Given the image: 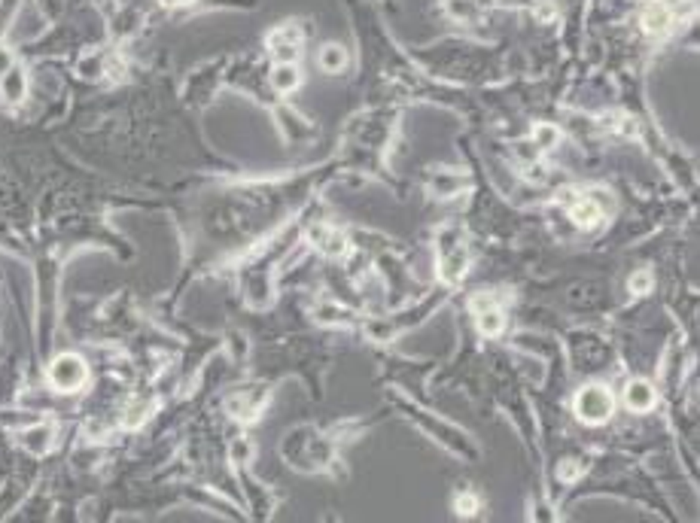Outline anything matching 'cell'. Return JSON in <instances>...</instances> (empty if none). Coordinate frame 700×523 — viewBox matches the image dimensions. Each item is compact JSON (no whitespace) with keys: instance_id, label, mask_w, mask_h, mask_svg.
<instances>
[{"instance_id":"obj_1","label":"cell","mask_w":700,"mask_h":523,"mask_svg":"<svg viewBox=\"0 0 700 523\" xmlns=\"http://www.w3.org/2000/svg\"><path fill=\"white\" fill-rule=\"evenodd\" d=\"M612 408H615V401H612V392H609L606 386H585L576 396V417L582 423H591V426L606 423L609 417H612Z\"/></svg>"},{"instance_id":"obj_2","label":"cell","mask_w":700,"mask_h":523,"mask_svg":"<svg viewBox=\"0 0 700 523\" xmlns=\"http://www.w3.org/2000/svg\"><path fill=\"white\" fill-rule=\"evenodd\" d=\"M86 381H88V368L74 353H64V356H58L49 365V383L58 392H76Z\"/></svg>"},{"instance_id":"obj_3","label":"cell","mask_w":700,"mask_h":523,"mask_svg":"<svg viewBox=\"0 0 700 523\" xmlns=\"http://www.w3.org/2000/svg\"><path fill=\"white\" fill-rule=\"evenodd\" d=\"M609 207H612V201L600 198V192H594V195L576 198L573 204H569V216H573V222L578 229H597Z\"/></svg>"},{"instance_id":"obj_4","label":"cell","mask_w":700,"mask_h":523,"mask_svg":"<svg viewBox=\"0 0 700 523\" xmlns=\"http://www.w3.org/2000/svg\"><path fill=\"white\" fill-rule=\"evenodd\" d=\"M676 15L667 3H661V0H655V3H649L646 10H642V28H646V34L651 37H664L667 31L673 28Z\"/></svg>"},{"instance_id":"obj_5","label":"cell","mask_w":700,"mask_h":523,"mask_svg":"<svg viewBox=\"0 0 700 523\" xmlns=\"http://www.w3.org/2000/svg\"><path fill=\"white\" fill-rule=\"evenodd\" d=\"M475 313H478V329H481V335H500L503 332V326H505V317H503V310L494 304V299H485V295H478L475 299Z\"/></svg>"},{"instance_id":"obj_6","label":"cell","mask_w":700,"mask_h":523,"mask_svg":"<svg viewBox=\"0 0 700 523\" xmlns=\"http://www.w3.org/2000/svg\"><path fill=\"white\" fill-rule=\"evenodd\" d=\"M466 268H469V256H466L463 247H454L450 253L441 256L439 274H441V280H448V283H460L466 277Z\"/></svg>"},{"instance_id":"obj_7","label":"cell","mask_w":700,"mask_h":523,"mask_svg":"<svg viewBox=\"0 0 700 523\" xmlns=\"http://www.w3.org/2000/svg\"><path fill=\"white\" fill-rule=\"evenodd\" d=\"M624 401L630 411H651L655 408V390L649 381H630L624 390Z\"/></svg>"},{"instance_id":"obj_8","label":"cell","mask_w":700,"mask_h":523,"mask_svg":"<svg viewBox=\"0 0 700 523\" xmlns=\"http://www.w3.org/2000/svg\"><path fill=\"white\" fill-rule=\"evenodd\" d=\"M317 64L326 70V74H341V70L348 67V52H344L338 43H329V46H323V49H320Z\"/></svg>"},{"instance_id":"obj_9","label":"cell","mask_w":700,"mask_h":523,"mask_svg":"<svg viewBox=\"0 0 700 523\" xmlns=\"http://www.w3.org/2000/svg\"><path fill=\"white\" fill-rule=\"evenodd\" d=\"M299 67L295 64H275V70H271V85L277 88V92H293L295 85H299Z\"/></svg>"},{"instance_id":"obj_10","label":"cell","mask_w":700,"mask_h":523,"mask_svg":"<svg viewBox=\"0 0 700 523\" xmlns=\"http://www.w3.org/2000/svg\"><path fill=\"white\" fill-rule=\"evenodd\" d=\"M0 88H3V94L10 101H22L25 98V76H22V70L10 67L3 76H0Z\"/></svg>"},{"instance_id":"obj_11","label":"cell","mask_w":700,"mask_h":523,"mask_svg":"<svg viewBox=\"0 0 700 523\" xmlns=\"http://www.w3.org/2000/svg\"><path fill=\"white\" fill-rule=\"evenodd\" d=\"M49 438H52V429H49V426H37V429L25 432L22 445H25L31 454H46V450H49Z\"/></svg>"},{"instance_id":"obj_12","label":"cell","mask_w":700,"mask_h":523,"mask_svg":"<svg viewBox=\"0 0 700 523\" xmlns=\"http://www.w3.org/2000/svg\"><path fill=\"white\" fill-rule=\"evenodd\" d=\"M314 240H317L320 249L329 253V256L344 253V235H338V231H332V229H317L314 231Z\"/></svg>"},{"instance_id":"obj_13","label":"cell","mask_w":700,"mask_h":523,"mask_svg":"<svg viewBox=\"0 0 700 523\" xmlns=\"http://www.w3.org/2000/svg\"><path fill=\"white\" fill-rule=\"evenodd\" d=\"M271 46H280V43H289V46H299L302 43V28L299 25H280L275 34L268 37Z\"/></svg>"},{"instance_id":"obj_14","label":"cell","mask_w":700,"mask_h":523,"mask_svg":"<svg viewBox=\"0 0 700 523\" xmlns=\"http://www.w3.org/2000/svg\"><path fill=\"white\" fill-rule=\"evenodd\" d=\"M533 140H536V147H542V149H551L554 143L560 140V131L554 125H548V122H542V125H536V131H533Z\"/></svg>"},{"instance_id":"obj_15","label":"cell","mask_w":700,"mask_h":523,"mask_svg":"<svg viewBox=\"0 0 700 523\" xmlns=\"http://www.w3.org/2000/svg\"><path fill=\"white\" fill-rule=\"evenodd\" d=\"M454 508H457V514H466V517H472V514L478 511V496L472 493V490H463V493L457 496Z\"/></svg>"},{"instance_id":"obj_16","label":"cell","mask_w":700,"mask_h":523,"mask_svg":"<svg viewBox=\"0 0 700 523\" xmlns=\"http://www.w3.org/2000/svg\"><path fill=\"white\" fill-rule=\"evenodd\" d=\"M271 58H275V64H295V58H299V46H289V43L271 46Z\"/></svg>"},{"instance_id":"obj_17","label":"cell","mask_w":700,"mask_h":523,"mask_svg":"<svg viewBox=\"0 0 700 523\" xmlns=\"http://www.w3.org/2000/svg\"><path fill=\"white\" fill-rule=\"evenodd\" d=\"M630 289H633V292H640V295H646L649 289H651V274H649V271H637V274L630 277Z\"/></svg>"},{"instance_id":"obj_18","label":"cell","mask_w":700,"mask_h":523,"mask_svg":"<svg viewBox=\"0 0 700 523\" xmlns=\"http://www.w3.org/2000/svg\"><path fill=\"white\" fill-rule=\"evenodd\" d=\"M554 15H557V10H554V3H551V0H542V3H536V19L551 22Z\"/></svg>"},{"instance_id":"obj_19","label":"cell","mask_w":700,"mask_h":523,"mask_svg":"<svg viewBox=\"0 0 700 523\" xmlns=\"http://www.w3.org/2000/svg\"><path fill=\"white\" fill-rule=\"evenodd\" d=\"M128 414H131V417H125V423H128V426H138L143 417H147V405H134Z\"/></svg>"},{"instance_id":"obj_20","label":"cell","mask_w":700,"mask_h":523,"mask_svg":"<svg viewBox=\"0 0 700 523\" xmlns=\"http://www.w3.org/2000/svg\"><path fill=\"white\" fill-rule=\"evenodd\" d=\"M450 13L454 15H472V3H466V0H450Z\"/></svg>"},{"instance_id":"obj_21","label":"cell","mask_w":700,"mask_h":523,"mask_svg":"<svg viewBox=\"0 0 700 523\" xmlns=\"http://www.w3.org/2000/svg\"><path fill=\"white\" fill-rule=\"evenodd\" d=\"M10 67H13V52L6 49V46H0V76H3Z\"/></svg>"},{"instance_id":"obj_22","label":"cell","mask_w":700,"mask_h":523,"mask_svg":"<svg viewBox=\"0 0 700 523\" xmlns=\"http://www.w3.org/2000/svg\"><path fill=\"white\" fill-rule=\"evenodd\" d=\"M231 454H235V460H241V456H244V460H247V456H250V445H247V441H235V447H231Z\"/></svg>"},{"instance_id":"obj_23","label":"cell","mask_w":700,"mask_h":523,"mask_svg":"<svg viewBox=\"0 0 700 523\" xmlns=\"http://www.w3.org/2000/svg\"><path fill=\"white\" fill-rule=\"evenodd\" d=\"M560 474H563V478H576V474H578V465H576V460H569V465H563V469H560Z\"/></svg>"},{"instance_id":"obj_24","label":"cell","mask_w":700,"mask_h":523,"mask_svg":"<svg viewBox=\"0 0 700 523\" xmlns=\"http://www.w3.org/2000/svg\"><path fill=\"white\" fill-rule=\"evenodd\" d=\"M165 6H186V3H192V0H162Z\"/></svg>"},{"instance_id":"obj_25","label":"cell","mask_w":700,"mask_h":523,"mask_svg":"<svg viewBox=\"0 0 700 523\" xmlns=\"http://www.w3.org/2000/svg\"><path fill=\"white\" fill-rule=\"evenodd\" d=\"M661 3H667V6L673 10V6H676V3H682V0H661Z\"/></svg>"}]
</instances>
